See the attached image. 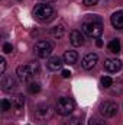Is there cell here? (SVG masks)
Instances as JSON below:
<instances>
[{
  "mask_svg": "<svg viewBox=\"0 0 123 125\" xmlns=\"http://www.w3.org/2000/svg\"><path fill=\"white\" fill-rule=\"evenodd\" d=\"M96 44H97V47H101V45H103V41H101V39H97Z\"/></svg>",
  "mask_w": 123,
  "mask_h": 125,
  "instance_id": "4316f807",
  "label": "cell"
},
{
  "mask_svg": "<svg viewBox=\"0 0 123 125\" xmlns=\"http://www.w3.org/2000/svg\"><path fill=\"white\" fill-rule=\"evenodd\" d=\"M112 84H113V79H112V77L104 76V77L101 79V86H103V87H110Z\"/></svg>",
  "mask_w": 123,
  "mask_h": 125,
  "instance_id": "d6986e66",
  "label": "cell"
},
{
  "mask_svg": "<svg viewBox=\"0 0 123 125\" xmlns=\"http://www.w3.org/2000/svg\"><path fill=\"white\" fill-rule=\"evenodd\" d=\"M83 32L90 36V38H100L103 33V25L97 21H91V22H84L81 26Z\"/></svg>",
  "mask_w": 123,
  "mask_h": 125,
  "instance_id": "5b68a950",
  "label": "cell"
},
{
  "mask_svg": "<svg viewBox=\"0 0 123 125\" xmlns=\"http://www.w3.org/2000/svg\"><path fill=\"white\" fill-rule=\"evenodd\" d=\"M33 16H35L38 21H41V22H49V21L54 19L55 10H54L49 4H46V3H39V4H36L35 9H33Z\"/></svg>",
  "mask_w": 123,
  "mask_h": 125,
  "instance_id": "7a4b0ae2",
  "label": "cell"
},
{
  "mask_svg": "<svg viewBox=\"0 0 123 125\" xmlns=\"http://www.w3.org/2000/svg\"><path fill=\"white\" fill-rule=\"evenodd\" d=\"M1 89H3V92H7V93H10L12 90L16 89V80H15V77H12V74H4L3 76Z\"/></svg>",
  "mask_w": 123,
  "mask_h": 125,
  "instance_id": "ba28073f",
  "label": "cell"
},
{
  "mask_svg": "<svg viewBox=\"0 0 123 125\" xmlns=\"http://www.w3.org/2000/svg\"><path fill=\"white\" fill-rule=\"evenodd\" d=\"M44 1H46V3H51V1H57V0H44Z\"/></svg>",
  "mask_w": 123,
  "mask_h": 125,
  "instance_id": "83f0119b",
  "label": "cell"
},
{
  "mask_svg": "<svg viewBox=\"0 0 123 125\" xmlns=\"http://www.w3.org/2000/svg\"><path fill=\"white\" fill-rule=\"evenodd\" d=\"M12 106H13L12 102H9L7 99H3V100H1V109H3L4 112H7L9 109H12Z\"/></svg>",
  "mask_w": 123,
  "mask_h": 125,
  "instance_id": "ffe728a7",
  "label": "cell"
},
{
  "mask_svg": "<svg viewBox=\"0 0 123 125\" xmlns=\"http://www.w3.org/2000/svg\"><path fill=\"white\" fill-rule=\"evenodd\" d=\"M38 73H39V64L36 61L19 65L16 70V74H18L19 80H22V82H31Z\"/></svg>",
  "mask_w": 123,
  "mask_h": 125,
  "instance_id": "6da1fadb",
  "label": "cell"
},
{
  "mask_svg": "<svg viewBox=\"0 0 123 125\" xmlns=\"http://www.w3.org/2000/svg\"><path fill=\"white\" fill-rule=\"evenodd\" d=\"M62 77L64 79H70L71 77V71L70 70H62Z\"/></svg>",
  "mask_w": 123,
  "mask_h": 125,
  "instance_id": "484cf974",
  "label": "cell"
},
{
  "mask_svg": "<svg viewBox=\"0 0 123 125\" xmlns=\"http://www.w3.org/2000/svg\"><path fill=\"white\" fill-rule=\"evenodd\" d=\"M52 116H54V109H52L51 105H48V103L36 105V108H35V118L38 121L45 122V121H49Z\"/></svg>",
  "mask_w": 123,
  "mask_h": 125,
  "instance_id": "3957f363",
  "label": "cell"
},
{
  "mask_svg": "<svg viewBox=\"0 0 123 125\" xmlns=\"http://www.w3.org/2000/svg\"><path fill=\"white\" fill-rule=\"evenodd\" d=\"M62 60H64V62L65 64H75L77 62V60H78V54H77V51H65L64 52V57H62Z\"/></svg>",
  "mask_w": 123,
  "mask_h": 125,
  "instance_id": "5bb4252c",
  "label": "cell"
},
{
  "mask_svg": "<svg viewBox=\"0 0 123 125\" xmlns=\"http://www.w3.org/2000/svg\"><path fill=\"white\" fill-rule=\"evenodd\" d=\"M33 51L39 58H46L52 54V44L49 41H38L33 47Z\"/></svg>",
  "mask_w": 123,
  "mask_h": 125,
  "instance_id": "8992f818",
  "label": "cell"
},
{
  "mask_svg": "<svg viewBox=\"0 0 123 125\" xmlns=\"http://www.w3.org/2000/svg\"><path fill=\"white\" fill-rule=\"evenodd\" d=\"M122 67V61L119 58H107L104 61V70L107 73H116Z\"/></svg>",
  "mask_w": 123,
  "mask_h": 125,
  "instance_id": "9c48e42d",
  "label": "cell"
},
{
  "mask_svg": "<svg viewBox=\"0 0 123 125\" xmlns=\"http://www.w3.org/2000/svg\"><path fill=\"white\" fill-rule=\"evenodd\" d=\"M110 22L113 25V28L116 29H123V10H117L112 15Z\"/></svg>",
  "mask_w": 123,
  "mask_h": 125,
  "instance_id": "7c38bea8",
  "label": "cell"
},
{
  "mask_svg": "<svg viewBox=\"0 0 123 125\" xmlns=\"http://www.w3.org/2000/svg\"><path fill=\"white\" fill-rule=\"evenodd\" d=\"M98 0H83V4L86 7H91V6H96Z\"/></svg>",
  "mask_w": 123,
  "mask_h": 125,
  "instance_id": "603a6c76",
  "label": "cell"
},
{
  "mask_svg": "<svg viewBox=\"0 0 123 125\" xmlns=\"http://www.w3.org/2000/svg\"><path fill=\"white\" fill-rule=\"evenodd\" d=\"M62 60L60 58V57H51L49 60H48V62H46V67L51 70V71H58V70H61L62 67Z\"/></svg>",
  "mask_w": 123,
  "mask_h": 125,
  "instance_id": "4fadbf2b",
  "label": "cell"
},
{
  "mask_svg": "<svg viewBox=\"0 0 123 125\" xmlns=\"http://www.w3.org/2000/svg\"><path fill=\"white\" fill-rule=\"evenodd\" d=\"M75 109V102L70 97H60L57 102V112L62 116H68L74 112Z\"/></svg>",
  "mask_w": 123,
  "mask_h": 125,
  "instance_id": "277c9868",
  "label": "cell"
},
{
  "mask_svg": "<svg viewBox=\"0 0 123 125\" xmlns=\"http://www.w3.org/2000/svg\"><path fill=\"white\" fill-rule=\"evenodd\" d=\"M13 51V47H12V44H4L3 45V52H6V54H10Z\"/></svg>",
  "mask_w": 123,
  "mask_h": 125,
  "instance_id": "cb8c5ba5",
  "label": "cell"
},
{
  "mask_svg": "<svg viewBox=\"0 0 123 125\" xmlns=\"http://www.w3.org/2000/svg\"><path fill=\"white\" fill-rule=\"evenodd\" d=\"M28 90H29V93H38V92H41V84L39 83H31L28 86Z\"/></svg>",
  "mask_w": 123,
  "mask_h": 125,
  "instance_id": "ac0fdd59",
  "label": "cell"
},
{
  "mask_svg": "<svg viewBox=\"0 0 123 125\" xmlns=\"http://www.w3.org/2000/svg\"><path fill=\"white\" fill-rule=\"evenodd\" d=\"M88 125H106V121H101L98 118H91L88 121Z\"/></svg>",
  "mask_w": 123,
  "mask_h": 125,
  "instance_id": "7402d4cb",
  "label": "cell"
},
{
  "mask_svg": "<svg viewBox=\"0 0 123 125\" xmlns=\"http://www.w3.org/2000/svg\"><path fill=\"white\" fill-rule=\"evenodd\" d=\"M70 42H71L74 47H81V45L84 44V35H83V32L78 31V29L72 31L71 35H70Z\"/></svg>",
  "mask_w": 123,
  "mask_h": 125,
  "instance_id": "8fae6325",
  "label": "cell"
},
{
  "mask_svg": "<svg viewBox=\"0 0 123 125\" xmlns=\"http://www.w3.org/2000/svg\"><path fill=\"white\" fill-rule=\"evenodd\" d=\"M100 114L104 118H113L117 114V105L112 100H104L100 105Z\"/></svg>",
  "mask_w": 123,
  "mask_h": 125,
  "instance_id": "52a82bcc",
  "label": "cell"
},
{
  "mask_svg": "<svg viewBox=\"0 0 123 125\" xmlns=\"http://www.w3.org/2000/svg\"><path fill=\"white\" fill-rule=\"evenodd\" d=\"M97 61H98V55H97L96 52H88V54L83 58L81 64H83V68H84V70H91L93 67L97 64Z\"/></svg>",
  "mask_w": 123,
  "mask_h": 125,
  "instance_id": "30bf717a",
  "label": "cell"
},
{
  "mask_svg": "<svg viewBox=\"0 0 123 125\" xmlns=\"http://www.w3.org/2000/svg\"><path fill=\"white\" fill-rule=\"evenodd\" d=\"M4 70H6V60H4V57H0V73L3 74Z\"/></svg>",
  "mask_w": 123,
  "mask_h": 125,
  "instance_id": "d4e9b609",
  "label": "cell"
},
{
  "mask_svg": "<svg viewBox=\"0 0 123 125\" xmlns=\"http://www.w3.org/2000/svg\"><path fill=\"white\" fill-rule=\"evenodd\" d=\"M64 125H81V121L78 118H70L64 122Z\"/></svg>",
  "mask_w": 123,
  "mask_h": 125,
  "instance_id": "44dd1931",
  "label": "cell"
},
{
  "mask_svg": "<svg viewBox=\"0 0 123 125\" xmlns=\"http://www.w3.org/2000/svg\"><path fill=\"white\" fill-rule=\"evenodd\" d=\"M12 105H13V108H16V109L23 108V105H25V97H23L22 94L13 96V97H12Z\"/></svg>",
  "mask_w": 123,
  "mask_h": 125,
  "instance_id": "2e32d148",
  "label": "cell"
},
{
  "mask_svg": "<svg viewBox=\"0 0 123 125\" xmlns=\"http://www.w3.org/2000/svg\"><path fill=\"white\" fill-rule=\"evenodd\" d=\"M109 51L113 52V54H119L122 51V47H120V41L119 39H113L109 42Z\"/></svg>",
  "mask_w": 123,
  "mask_h": 125,
  "instance_id": "9a60e30c",
  "label": "cell"
},
{
  "mask_svg": "<svg viewBox=\"0 0 123 125\" xmlns=\"http://www.w3.org/2000/svg\"><path fill=\"white\" fill-rule=\"evenodd\" d=\"M64 33H65V31H64V26H61V25L54 26V28L51 29V35H52L54 38H57V39L62 38V36H64Z\"/></svg>",
  "mask_w": 123,
  "mask_h": 125,
  "instance_id": "e0dca14e",
  "label": "cell"
}]
</instances>
